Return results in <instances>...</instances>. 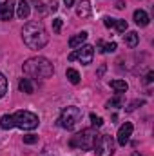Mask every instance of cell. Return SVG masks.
Wrapping results in <instances>:
<instances>
[{"label":"cell","mask_w":154,"mask_h":156,"mask_svg":"<svg viewBox=\"0 0 154 156\" xmlns=\"http://www.w3.org/2000/svg\"><path fill=\"white\" fill-rule=\"evenodd\" d=\"M75 2H76V0H64V4H65L67 7H73V5H75Z\"/></svg>","instance_id":"obj_31"},{"label":"cell","mask_w":154,"mask_h":156,"mask_svg":"<svg viewBox=\"0 0 154 156\" xmlns=\"http://www.w3.org/2000/svg\"><path fill=\"white\" fill-rule=\"evenodd\" d=\"M18 89H20L22 93H26V94H33V93H35V85H33L31 78H20Z\"/></svg>","instance_id":"obj_14"},{"label":"cell","mask_w":154,"mask_h":156,"mask_svg":"<svg viewBox=\"0 0 154 156\" xmlns=\"http://www.w3.org/2000/svg\"><path fill=\"white\" fill-rule=\"evenodd\" d=\"M121 105H123V98H121L120 94L114 96L113 100H109V102L105 104V107H107V109H111V107H121Z\"/></svg>","instance_id":"obj_20"},{"label":"cell","mask_w":154,"mask_h":156,"mask_svg":"<svg viewBox=\"0 0 154 156\" xmlns=\"http://www.w3.org/2000/svg\"><path fill=\"white\" fill-rule=\"evenodd\" d=\"M116 42H109V44H103L102 40L98 42V49H100V53H114L116 51Z\"/></svg>","instance_id":"obj_17"},{"label":"cell","mask_w":154,"mask_h":156,"mask_svg":"<svg viewBox=\"0 0 154 156\" xmlns=\"http://www.w3.org/2000/svg\"><path fill=\"white\" fill-rule=\"evenodd\" d=\"M152 80H154V71H149L147 76H145V83H152Z\"/></svg>","instance_id":"obj_28"},{"label":"cell","mask_w":154,"mask_h":156,"mask_svg":"<svg viewBox=\"0 0 154 156\" xmlns=\"http://www.w3.org/2000/svg\"><path fill=\"white\" fill-rule=\"evenodd\" d=\"M94 58V47L89 45V44H83L80 45L78 49H75L71 55H69V62H75V60H80L83 66H89Z\"/></svg>","instance_id":"obj_7"},{"label":"cell","mask_w":154,"mask_h":156,"mask_svg":"<svg viewBox=\"0 0 154 156\" xmlns=\"http://www.w3.org/2000/svg\"><path fill=\"white\" fill-rule=\"evenodd\" d=\"M96 156H113L114 154V138L109 134H100L94 144Z\"/></svg>","instance_id":"obj_6"},{"label":"cell","mask_w":154,"mask_h":156,"mask_svg":"<svg viewBox=\"0 0 154 156\" xmlns=\"http://www.w3.org/2000/svg\"><path fill=\"white\" fill-rule=\"evenodd\" d=\"M22 38H24V44L29 49H42L49 42V35H47V31H45V27H44L42 22L33 20V22H27L24 26Z\"/></svg>","instance_id":"obj_2"},{"label":"cell","mask_w":154,"mask_h":156,"mask_svg":"<svg viewBox=\"0 0 154 156\" xmlns=\"http://www.w3.org/2000/svg\"><path fill=\"white\" fill-rule=\"evenodd\" d=\"M16 2L15 0H5V2H2L0 4V20H11L13 18V15H15V9H16V5H15Z\"/></svg>","instance_id":"obj_9"},{"label":"cell","mask_w":154,"mask_h":156,"mask_svg":"<svg viewBox=\"0 0 154 156\" xmlns=\"http://www.w3.org/2000/svg\"><path fill=\"white\" fill-rule=\"evenodd\" d=\"M53 31L54 33H60L62 31V18H54L53 20Z\"/></svg>","instance_id":"obj_24"},{"label":"cell","mask_w":154,"mask_h":156,"mask_svg":"<svg viewBox=\"0 0 154 156\" xmlns=\"http://www.w3.org/2000/svg\"><path fill=\"white\" fill-rule=\"evenodd\" d=\"M132 156H142V154H138V153H132Z\"/></svg>","instance_id":"obj_32"},{"label":"cell","mask_w":154,"mask_h":156,"mask_svg":"<svg viewBox=\"0 0 154 156\" xmlns=\"http://www.w3.org/2000/svg\"><path fill=\"white\" fill-rule=\"evenodd\" d=\"M7 93V78L0 73V98H4Z\"/></svg>","instance_id":"obj_21"},{"label":"cell","mask_w":154,"mask_h":156,"mask_svg":"<svg viewBox=\"0 0 154 156\" xmlns=\"http://www.w3.org/2000/svg\"><path fill=\"white\" fill-rule=\"evenodd\" d=\"M29 13H31V5H29V2H27V0H20L18 5H16V9H15V15H16L20 20H26V18L29 16Z\"/></svg>","instance_id":"obj_10"},{"label":"cell","mask_w":154,"mask_h":156,"mask_svg":"<svg viewBox=\"0 0 154 156\" xmlns=\"http://www.w3.org/2000/svg\"><path fill=\"white\" fill-rule=\"evenodd\" d=\"M22 71H24L26 76L42 78V80L51 78L53 75H54V67H53V64H51L47 58H44V56H33V58H27V60L24 62V66H22Z\"/></svg>","instance_id":"obj_3"},{"label":"cell","mask_w":154,"mask_h":156,"mask_svg":"<svg viewBox=\"0 0 154 156\" xmlns=\"http://www.w3.org/2000/svg\"><path fill=\"white\" fill-rule=\"evenodd\" d=\"M113 89H114L118 94H121V93H125L127 89H129V83L125 82V80H111V83H109Z\"/></svg>","instance_id":"obj_16"},{"label":"cell","mask_w":154,"mask_h":156,"mask_svg":"<svg viewBox=\"0 0 154 156\" xmlns=\"http://www.w3.org/2000/svg\"><path fill=\"white\" fill-rule=\"evenodd\" d=\"M56 9H58V4H56L54 0H53V2H49V11H56Z\"/></svg>","instance_id":"obj_29"},{"label":"cell","mask_w":154,"mask_h":156,"mask_svg":"<svg viewBox=\"0 0 154 156\" xmlns=\"http://www.w3.org/2000/svg\"><path fill=\"white\" fill-rule=\"evenodd\" d=\"M40 123L38 116L31 111H16L15 115H4L0 118V127L4 131H9L13 127L24 129V131H33Z\"/></svg>","instance_id":"obj_1"},{"label":"cell","mask_w":154,"mask_h":156,"mask_svg":"<svg viewBox=\"0 0 154 156\" xmlns=\"http://www.w3.org/2000/svg\"><path fill=\"white\" fill-rule=\"evenodd\" d=\"M123 42H125L131 49H134V47L138 45V42H140V35H138L136 31H129L127 35H123Z\"/></svg>","instance_id":"obj_15"},{"label":"cell","mask_w":154,"mask_h":156,"mask_svg":"<svg viewBox=\"0 0 154 156\" xmlns=\"http://www.w3.org/2000/svg\"><path fill=\"white\" fill-rule=\"evenodd\" d=\"M132 123L131 122H125L120 129H118V134H116V142H118V145H121V147H125L127 144H129V140H131V136H132Z\"/></svg>","instance_id":"obj_8"},{"label":"cell","mask_w":154,"mask_h":156,"mask_svg":"<svg viewBox=\"0 0 154 156\" xmlns=\"http://www.w3.org/2000/svg\"><path fill=\"white\" fill-rule=\"evenodd\" d=\"M114 20H116V18L105 16V18H103V24H105V27H113V26H114Z\"/></svg>","instance_id":"obj_27"},{"label":"cell","mask_w":154,"mask_h":156,"mask_svg":"<svg viewBox=\"0 0 154 156\" xmlns=\"http://www.w3.org/2000/svg\"><path fill=\"white\" fill-rule=\"evenodd\" d=\"M82 116H83V113H82L80 107L69 105V107H65V109L60 113V116H58V125H60L62 129L71 131V129L76 127V123L82 120Z\"/></svg>","instance_id":"obj_5"},{"label":"cell","mask_w":154,"mask_h":156,"mask_svg":"<svg viewBox=\"0 0 154 156\" xmlns=\"http://www.w3.org/2000/svg\"><path fill=\"white\" fill-rule=\"evenodd\" d=\"M132 18H134V24H136V26H140V27H147V26H149V20H151V18H149V15H147L143 9H136Z\"/></svg>","instance_id":"obj_11"},{"label":"cell","mask_w":154,"mask_h":156,"mask_svg":"<svg viewBox=\"0 0 154 156\" xmlns=\"http://www.w3.org/2000/svg\"><path fill=\"white\" fill-rule=\"evenodd\" d=\"M98 133H96V129H82L80 133H76L73 138H71V142H69V145L71 147H75V149H80V151H93L94 149V144H96V140H98Z\"/></svg>","instance_id":"obj_4"},{"label":"cell","mask_w":154,"mask_h":156,"mask_svg":"<svg viewBox=\"0 0 154 156\" xmlns=\"http://www.w3.org/2000/svg\"><path fill=\"white\" fill-rule=\"evenodd\" d=\"M116 7H118V9H123V7H125V2H123V0H118V2H116Z\"/></svg>","instance_id":"obj_30"},{"label":"cell","mask_w":154,"mask_h":156,"mask_svg":"<svg viewBox=\"0 0 154 156\" xmlns=\"http://www.w3.org/2000/svg\"><path fill=\"white\" fill-rule=\"evenodd\" d=\"M91 11H93V7H91V2H89V0H82V2L76 5V15L80 16V18L91 16Z\"/></svg>","instance_id":"obj_12"},{"label":"cell","mask_w":154,"mask_h":156,"mask_svg":"<svg viewBox=\"0 0 154 156\" xmlns=\"http://www.w3.org/2000/svg\"><path fill=\"white\" fill-rule=\"evenodd\" d=\"M65 76H67V80L71 82V83H80V73H78L76 69H73V67H69L67 71H65Z\"/></svg>","instance_id":"obj_18"},{"label":"cell","mask_w":154,"mask_h":156,"mask_svg":"<svg viewBox=\"0 0 154 156\" xmlns=\"http://www.w3.org/2000/svg\"><path fill=\"white\" fill-rule=\"evenodd\" d=\"M113 27H114L116 31L121 35V33H125V31H127V22H125V20H121V18H116Z\"/></svg>","instance_id":"obj_19"},{"label":"cell","mask_w":154,"mask_h":156,"mask_svg":"<svg viewBox=\"0 0 154 156\" xmlns=\"http://www.w3.org/2000/svg\"><path fill=\"white\" fill-rule=\"evenodd\" d=\"M138 105H143V100H134V102H132V104H131V105L127 107V111H134V109H136Z\"/></svg>","instance_id":"obj_26"},{"label":"cell","mask_w":154,"mask_h":156,"mask_svg":"<svg viewBox=\"0 0 154 156\" xmlns=\"http://www.w3.org/2000/svg\"><path fill=\"white\" fill-rule=\"evenodd\" d=\"M87 37H89L87 31H82V33H78V35H75V37H71V38H69V47H71V49H78L80 45L85 44Z\"/></svg>","instance_id":"obj_13"},{"label":"cell","mask_w":154,"mask_h":156,"mask_svg":"<svg viewBox=\"0 0 154 156\" xmlns=\"http://www.w3.org/2000/svg\"><path fill=\"white\" fill-rule=\"evenodd\" d=\"M31 4L35 5V9H37V13H40V16H44V15H47V9H44V4H42L40 0H31Z\"/></svg>","instance_id":"obj_22"},{"label":"cell","mask_w":154,"mask_h":156,"mask_svg":"<svg viewBox=\"0 0 154 156\" xmlns=\"http://www.w3.org/2000/svg\"><path fill=\"white\" fill-rule=\"evenodd\" d=\"M37 142H38V136H35V134H26L24 136V144L31 145V144H37Z\"/></svg>","instance_id":"obj_25"},{"label":"cell","mask_w":154,"mask_h":156,"mask_svg":"<svg viewBox=\"0 0 154 156\" xmlns=\"http://www.w3.org/2000/svg\"><path fill=\"white\" fill-rule=\"evenodd\" d=\"M91 123H93V129H98V127L103 125V120L100 116H96L94 113H91Z\"/></svg>","instance_id":"obj_23"}]
</instances>
